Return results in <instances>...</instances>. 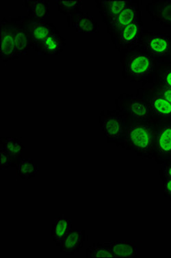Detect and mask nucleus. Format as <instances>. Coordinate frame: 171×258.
<instances>
[{
    "mask_svg": "<svg viewBox=\"0 0 171 258\" xmlns=\"http://www.w3.org/2000/svg\"><path fill=\"white\" fill-rule=\"evenodd\" d=\"M128 139L134 147L140 150H147L152 142V136L147 126L136 125L129 130Z\"/></svg>",
    "mask_w": 171,
    "mask_h": 258,
    "instance_id": "f257e3e1",
    "label": "nucleus"
},
{
    "mask_svg": "<svg viewBox=\"0 0 171 258\" xmlns=\"http://www.w3.org/2000/svg\"><path fill=\"white\" fill-rule=\"evenodd\" d=\"M153 63L147 54H137L130 58L128 63L129 73L135 77H144L152 70Z\"/></svg>",
    "mask_w": 171,
    "mask_h": 258,
    "instance_id": "f03ea898",
    "label": "nucleus"
},
{
    "mask_svg": "<svg viewBox=\"0 0 171 258\" xmlns=\"http://www.w3.org/2000/svg\"><path fill=\"white\" fill-rule=\"evenodd\" d=\"M0 52L2 59L6 58V61L12 59L17 55L16 52L15 34L14 28L2 24L1 26V34H0Z\"/></svg>",
    "mask_w": 171,
    "mask_h": 258,
    "instance_id": "7ed1b4c3",
    "label": "nucleus"
},
{
    "mask_svg": "<svg viewBox=\"0 0 171 258\" xmlns=\"http://www.w3.org/2000/svg\"><path fill=\"white\" fill-rule=\"evenodd\" d=\"M84 236L83 230H70L61 240V252L70 255L80 252L84 245Z\"/></svg>",
    "mask_w": 171,
    "mask_h": 258,
    "instance_id": "20e7f679",
    "label": "nucleus"
},
{
    "mask_svg": "<svg viewBox=\"0 0 171 258\" xmlns=\"http://www.w3.org/2000/svg\"><path fill=\"white\" fill-rule=\"evenodd\" d=\"M115 258H135L137 256V245L133 242L117 241L105 243Z\"/></svg>",
    "mask_w": 171,
    "mask_h": 258,
    "instance_id": "39448f33",
    "label": "nucleus"
},
{
    "mask_svg": "<svg viewBox=\"0 0 171 258\" xmlns=\"http://www.w3.org/2000/svg\"><path fill=\"white\" fill-rule=\"evenodd\" d=\"M56 217L55 221L52 225L51 237L55 243H61L65 235L70 231L71 222L69 219L65 218L64 215H57Z\"/></svg>",
    "mask_w": 171,
    "mask_h": 258,
    "instance_id": "423d86ee",
    "label": "nucleus"
},
{
    "mask_svg": "<svg viewBox=\"0 0 171 258\" xmlns=\"http://www.w3.org/2000/svg\"><path fill=\"white\" fill-rule=\"evenodd\" d=\"M169 40L163 36H153L150 37L147 42L148 49L153 54L162 56L168 52L169 49Z\"/></svg>",
    "mask_w": 171,
    "mask_h": 258,
    "instance_id": "0eeeda50",
    "label": "nucleus"
},
{
    "mask_svg": "<svg viewBox=\"0 0 171 258\" xmlns=\"http://www.w3.org/2000/svg\"><path fill=\"white\" fill-rule=\"evenodd\" d=\"M137 19V10L135 6H128L114 19V26L121 31L132 24Z\"/></svg>",
    "mask_w": 171,
    "mask_h": 258,
    "instance_id": "6e6552de",
    "label": "nucleus"
},
{
    "mask_svg": "<svg viewBox=\"0 0 171 258\" xmlns=\"http://www.w3.org/2000/svg\"><path fill=\"white\" fill-rule=\"evenodd\" d=\"M30 37L35 42H43L51 34V28L43 22H33L30 24Z\"/></svg>",
    "mask_w": 171,
    "mask_h": 258,
    "instance_id": "1a4fd4ad",
    "label": "nucleus"
},
{
    "mask_svg": "<svg viewBox=\"0 0 171 258\" xmlns=\"http://www.w3.org/2000/svg\"><path fill=\"white\" fill-rule=\"evenodd\" d=\"M74 27L79 33H93L98 31L94 20L87 14H77Z\"/></svg>",
    "mask_w": 171,
    "mask_h": 258,
    "instance_id": "9d476101",
    "label": "nucleus"
},
{
    "mask_svg": "<svg viewBox=\"0 0 171 258\" xmlns=\"http://www.w3.org/2000/svg\"><path fill=\"white\" fill-rule=\"evenodd\" d=\"M139 35L137 19L132 24L123 28L120 35V41L124 45H132L137 41Z\"/></svg>",
    "mask_w": 171,
    "mask_h": 258,
    "instance_id": "9b49d317",
    "label": "nucleus"
},
{
    "mask_svg": "<svg viewBox=\"0 0 171 258\" xmlns=\"http://www.w3.org/2000/svg\"><path fill=\"white\" fill-rule=\"evenodd\" d=\"M38 167L32 159H24L19 162L17 167V176L25 179H30L37 174Z\"/></svg>",
    "mask_w": 171,
    "mask_h": 258,
    "instance_id": "f8f14e48",
    "label": "nucleus"
},
{
    "mask_svg": "<svg viewBox=\"0 0 171 258\" xmlns=\"http://www.w3.org/2000/svg\"><path fill=\"white\" fill-rule=\"evenodd\" d=\"M16 52L17 54L27 53L30 47V38L26 32L20 28H14Z\"/></svg>",
    "mask_w": 171,
    "mask_h": 258,
    "instance_id": "ddd939ff",
    "label": "nucleus"
},
{
    "mask_svg": "<svg viewBox=\"0 0 171 258\" xmlns=\"http://www.w3.org/2000/svg\"><path fill=\"white\" fill-rule=\"evenodd\" d=\"M62 48L61 37L55 34L51 33L45 40L42 42V51L44 54H55L59 52Z\"/></svg>",
    "mask_w": 171,
    "mask_h": 258,
    "instance_id": "4468645a",
    "label": "nucleus"
},
{
    "mask_svg": "<svg viewBox=\"0 0 171 258\" xmlns=\"http://www.w3.org/2000/svg\"><path fill=\"white\" fill-rule=\"evenodd\" d=\"M151 105L157 114L164 116H171V103L165 97L157 96L153 99Z\"/></svg>",
    "mask_w": 171,
    "mask_h": 258,
    "instance_id": "2eb2a0df",
    "label": "nucleus"
},
{
    "mask_svg": "<svg viewBox=\"0 0 171 258\" xmlns=\"http://www.w3.org/2000/svg\"><path fill=\"white\" fill-rule=\"evenodd\" d=\"M32 16L40 20L49 16V3L46 1H34L31 4Z\"/></svg>",
    "mask_w": 171,
    "mask_h": 258,
    "instance_id": "dca6fc26",
    "label": "nucleus"
},
{
    "mask_svg": "<svg viewBox=\"0 0 171 258\" xmlns=\"http://www.w3.org/2000/svg\"><path fill=\"white\" fill-rule=\"evenodd\" d=\"M103 128L105 134L108 137L118 138L122 132L121 123L119 119L114 117L107 118L104 121Z\"/></svg>",
    "mask_w": 171,
    "mask_h": 258,
    "instance_id": "f3484780",
    "label": "nucleus"
},
{
    "mask_svg": "<svg viewBox=\"0 0 171 258\" xmlns=\"http://www.w3.org/2000/svg\"><path fill=\"white\" fill-rule=\"evenodd\" d=\"M158 146L162 153H171V125L165 127L160 132L158 138Z\"/></svg>",
    "mask_w": 171,
    "mask_h": 258,
    "instance_id": "a211bd4d",
    "label": "nucleus"
},
{
    "mask_svg": "<svg viewBox=\"0 0 171 258\" xmlns=\"http://www.w3.org/2000/svg\"><path fill=\"white\" fill-rule=\"evenodd\" d=\"M86 258H115L110 249L105 246H93L86 250Z\"/></svg>",
    "mask_w": 171,
    "mask_h": 258,
    "instance_id": "6ab92c4d",
    "label": "nucleus"
},
{
    "mask_svg": "<svg viewBox=\"0 0 171 258\" xmlns=\"http://www.w3.org/2000/svg\"><path fill=\"white\" fill-rule=\"evenodd\" d=\"M6 149L7 153L12 157H18L22 153L23 146L20 141L15 139L10 138L6 141Z\"/></svg>",
    "mask_w": 171,
    "mask_h": 258,
    "instance_id": "aec40b11",
    "label": "nucleus"
},
{
    "mask_svg": "<svg viewBox=\"0 0 171 258\" xmlns=\"http://www.w3.org/2000/svg\"><path fill=\"white\" fill-rule=\"evenodd\" d=\"M108 15L115 19L128 6L127 1H106Z\"/></svg>",
    "mask_w": 171,
    "mask_h": 258,
    "instance_id": "412c9836",
    "label": "nucleus"
},
{
    "mask_svg": "<svg viewBox=\"0 0 171 258\" xmlns=\"http://www.w3.org/2000/svg\"><path fill=\"white\" fill-rule=\"evenodd\" d=\"M130 111L134 116L139 118H144L147 116L149 110L146 104L141 102H133L130 105Z\"/></svg>",
    "mask_w": 171,
    "mask_h": 258,
    "instance_id": "4be33fe9",
    "label": "nucleus"
},
{
    "mask_svg": "<svg viewBox=\"0 0 171 258\" xmlns=\"http://www.w3.org/2000/svg\"><path fill=\"white\" fill-rule=\"evenodd\" d=\"M58 2L60 9H62L63 12H68L75 10L82 4V1H60Z\"/></svg>",
    "mask_w": 171,
    "mask_h": 258,
    "instance_id": "5701e85b",
    "label": "nucleus"
},
{
    "mask_svg": "<svg viewBox=\"0 0 171 258\" xmlns=\"http://www.w3.org/2000/svg\"><path fill=\"white\" fill-rule=\"evenodd\" d=\"M0 165H1V169L4 170L6 169L7 168L9 167L11 161H10V155L8 154L7 152L4 151H1L0 153Z\"/></svg>",
    "mask_w": 171,
    "mask_h": 258,
    "instance_id": "b1692460",
    "label": "nucleus"
},
{
    "mask_svg": "<svg viewBox=\"0 0 171 258\" xmlns=\"http://www.w3.org/2000/svg\"><path fill=\"white\" fill-rule=\"evenodd\" d=\"M165 82L169 88H171V70L167 71L165 75Z\"/></svg>",
    "mask_w": 171,
    "mask_h": 258,
    "instance_id": "393cba45",
    "label": "nucleus"
},
{
    "mask_svg": "<svg viewBox=\"0 0 171 258\" xmlns=\"http://www.w3.org/2000/svg\"><path fill=\"white\" fill-rule=\"evenodd\" d=\"M165 190L167 193L171 195V179L167 178L165 182Z\"/></svg>",
    "mask_w": 171,
    "mask_h": 258,
    "instance_id": "a878e982",
    "label": "nucleus"
},
{
    "mask_svg": "<svg viewBox=\"0 0 171 258\" xmlns=\"http://www.w3.org/2000/svg\"><path fill=\"white\" fill-rule=\"evenodd\" d=\"M164 97L171 103V88H167L164 90Z\"/></svg>",
    "mask_w": 171,
    "mask_h": 258,
    "instance_id": "bb28decb",
    "label": "nucleus"
},
{
    "mask_svg": "<svg viewBox=\"0 0 171 258\" xmlns=\"http://www.w3.org/2000/svg\"><path fill=\"white\" fill-rule=\"evenodd\" d=\"M165 176L166 178H169V179H171V166H169V167H167L165 171Z\"/></svg>",
    "mask_w": 171,
    "mask_h": 258,
    "instance_id": "cd10ccee",
    "label": "nucleus"
}]
</instances>
